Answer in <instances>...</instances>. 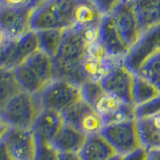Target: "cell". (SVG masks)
<instances>
[{
    "mask_svg": "<svg viewBox=\"0 0 160 160\" xmlns=\"http://www.w3.org/2000/svg\"><path fill=\"white\" fill-rule=\"evenodd\" d=\"M40 50L38 33L30 30L18 39H8L0 47V67L14 70Z\"/></svg>",
    "mask_w": 160,
    "mask_h": 160,
    "instance_id": "cell-5",
    "label": "cell"
},
{
    "mask_svg": "<svg viewBox=\"0 0 160 160\" xmlns=\"http://www.w3.org/2000/svg\"><path fill=\"white\" fill-rule=\"evenodd\" d=\"M37 95L43 109L61 113L82 100L81 86L61 78L53 80Z\"/></svg>",
    "mask_w": 160,
    "mask_h": 160,
    "instance_id": "cell-4",
    "label": "cell"
},
{
    "mask_svg": "<svg viewBox=\"0 0 160 160\" xmlns=\"http://www.w3.org/2000/svg\"><path fill=\"white\" fill-rule=\"evenodd\" d=\"M110 15L127 46H134L143 32L132 0H120Z\"/></svg>",
    "mask_w": 160,
    "mask_h": 160,
    "instance_id": "cell-7",
    "label": "cell"
},
{
    "mask_svg": "<svg viewBox=\"0 0 160 160\" xmlns=\"http://www.w3.org/2000/svg\"><path fill=\"white\" fill-rule=\"evenodd\" d=\"M149 154L151 155L152 157H154L155 159L160 160V149H158V150H154V151L149 152Z\"/></svg>",
    "mask_w": 160,
    "mask_h": 160,
    "instance_id": "cell-38",
    "label": "cell"
},
{
    "mask_svg": "<svg viewBox=\"0 0 160 160\" xmlns=\"http://www.w3.org/2000/svg\"><path fill=\"white\" fill-rule=\"evenodd\" d=\"M33 8H9L0 6V29L8 39H18L30 28Z\"/></svg>",
    "mask_w": 160,
    "mask_h": 160,
    "instance_id": "cell-13",
    "label": "cell"
},
{
    "mask_svg": "<svg viewBox=\"0 0 160 160\" xmlns=\"http://www.w3.org/2000/svg\"><path fill=\"white\" fill-rule=\"evenodd\" d=\"M99 43L110 57L123 60L130 48L124 42L115 26L111 15H104L99 24Z\"/></svg>",
    "mask_w": 160,
    "mask_h": 160,
    "instance_id": "cell-14",
    "label": "cell"
},
{
    "mask_svg": "<svg viewBox=\"0 0 160 160\" xmlns=\"http://www.w3.org/2000/svg\"><path fill=\"white\" fill-rule=\"evenodd\" d=\"M102 117L105 125L137 119L136 106L126 103L105 92L93 106Z\"/></svg>",
    "mask_w": 160,
    "mask_h": 160,
    "instance_id": "cell-12",
    "label": "cell"
},
{
    "mask_svg": "<svg viewBox=\"0 0 160 160\" xmlns=\"http://www.w3.org/2000/svg\"><path fill=\"white\" fill-rule=\"evenodd\" d=\"M13 72L22 91L37 95L47 86L39 78L38 75L31 68H29L25 63L15 68Z\"/></svg>",
    "mask_w": 160,
    "mask_h": 160,
    "instance_id": "cell-21",
    "label": "cell"
},
{
    "mask_svg": "<svg viewBox=\"0 0 160 160\" xmlns=\"http://www.w3.org/2000/svg\"><path fill=\"white\" fill-rule=\"evenodd\" d=\"M0 6H1V4H0Z\"/></svg>",
    "mask_w": 160,
    "mask_h": 160,
    "instance_id": "cell-42",
    "label": "cell"
},
{
    "mask_svg": "<svg viewBox=\"0 0 160 160\" xmlns=\"http://www.w3.org/2000/svg\"><path fill=\"white\" fill-rule=\"evenodd\" d=\"M15 160H34L38 149V139L32 128L11 127L4 139Z\"/></svg>",
    "mask_w": 160,
    "mask_h": 160,
    "instance_id": "cell-11",
    "label": "cell"
},
{
    "mask_svg": "<svg viewBox=\"0 0 160 160\" xmlns=\"http://www.w3.org/2000/svg\"><path fill=\"white\" fill-rule=\"evenodd\" d=\"M150 120L152 121V123L154 124L155 127L160 129V113L155 115V116H153V117H150Z\"/></svg>",
    "mask_w": 160,
    "mask_h": 160,
    "instance_id": "cell-36",
    "label": "cell"
},
{
    "mask_svg": "<svg viewBox=\"0 0 160 160\" xmlns=\"http://www.w3.org/2000/svg\"><path fill=\"white\" fill-rule=\"evenodd\" d=\"M88 136L70 124L60 130L52 144L59 152H80L87 141Z\"/></svg>",
    "mask_w": 160,
    "mask_h": 160,
    "instance_id": "cell-16",
    "label": "cell"
},
{
    "mask_svg": "<svg viewBox=\"0 0 160 160\" xmlns=\"http://www.w3.org/2000/svg\"><path fill=\"white\" fill-rule=\"evenodd\" d=\"M149 152L144 148H139L135 151L124 155L122 160H148Z\"/></svg>",
    "mask_w": 160,
    "mask_h": 160,
    "instance_id": "cell-32",
    "label": "cell"
},
{
    "mask_svg": "<svg viewBox=\"0 0 160 160\" xmlns=\"http://www.w3.org/2000/svg\"><path fill=\"white\" fill-rule=\"evenodd\" d=\"M160 113V97L136 107L137 119L150 118Z\"/></svg>",
    "mask_w": 160,
    "mask_h": 160,
    "instance_id": "cell-29",
    "label": "cell"
},
{
    "mask_svg": "<svg viewBox=\"0 0 160 160\" xmlns=\"http://www.w3.org/2000/svg\"><path fill=\"white\" fill-rule=\"evenodd\" d=\"M24 63L29 68H31L46 85L56 79V67H55L54 58L41 50L31 55Z\"/></svg>",
    "mask_w": 160,
    "mask_h": 160,
    "instance_id": "cell-20",
    "label": "cell"
},
{
    "mask_svg": "<svg viewBox=\"0 0 160 160\" xmlns=\"http://www.w3.org/2000/svg\"><path fill=\"white\" fill-rule=\"evenodd\" d=\"M160 97V89L142 75H135L133 100L135 106H140L153 99Z\"/></svg>",
    "mask_w": 160,
    "mask_h": 160,
    "instance_id": "cell-22",
    "label": "cell"
},
{
    "mask_svg": "<svg viewBox=\"0 0 160 160\" xmlns=\"http://www.w3.org/2000/svg\"><path fill=\"white\" fill-rule=\"evenodd\" d=\"M78 0H43L32 10L30 28L43 30H65L74 27V12Z\"/></svg>",
    "mask_w": 160,
    "mask_h": 160,
    "instance_id": "cell-2",
    "label": "cell"
},
{
    "mask_svg": "<svg viewBox=\"0 0 160 160\" xmlns=\"http://www.w3.org/2000/svg\"><path fill=\"white\" fill-rule=\"evenodd\" d=\"M103 15L91 0H78L74 12V28L80 30L98 27Z\"/></svg>",
    "mask_w": 160,
    "mask_h": 160,
    "instance_id": "cell-19",
    "label": "cell"
},
{
    "mask_svg": "<svg viewBox=\"0 0 160 160\" xmlns=\"http://www.w3.org/2000/svg\"><path fill=\"white\" fill-rule=\"evenodd\" d=\"M148 160H157V159H155L154 157H152V156H151V155H150V154H149V158H148Z\"/></svg>",
    "mask_w": 160,
    "mask_h": 160,
    "instance_id": "cell-40",
    "label": "cell"
},
{
    "mask_svg": "<svg viewBox=\"0 0 160 160\" xmlns=\"http://www.w3.org/2000/svg\"><path fill=\"white\" fill-rule=\"evenodd\" d=\"M22 91L13 70L0 67V110L10 99Z\"/></svg>",
    "mask_w": 160,
    "mask_h": 160,
    "instance_id": "cell-23",
    "label": "cell"
},
{
    "mask_svg": "<svg viewBox=\"0 0 160 160\" xmlns=\"http://www.w3.org/2000/svg\"><path fill=\"white\" fill-rule=\"evenodd\" d=\"M42 110L38 95L20 91L0 110V116L10 127L32 128Z\"/></svg>",
    "mask_w": 160,
    "mask_h": 160,
    "instance_id": "cell-3",
    "label": "cell"
},
{
    "mask_svg": "<svg viewBox=\"0 0 160 160\" xmlns=\"http://www.w3.org/2000/svg\"><path fill=\"white\" fill-rule=\"evenodd\" d=\"M138 127L142 147L148 152L160 149V129L154 126L150 118L138 119Z\"/></svg>",
    "mask_w": 160,
    "mask_h": 160,
    "instance_id": "cell-24",
    "label": "cell"
},
{
    "mask_svg": "<svg viewBox=\"0 0 160 160\" xmlns=\"http://www.w3.org/2000/svg\"><path fill=\"white\" fill-rule=\"evenodd\" d=\"M7 40V37H6V35L4 34V32L2 31L1 29H0V47L2 46V45L5 43V41Z\"/></svg>",
    "mask_w": 160,
    "mask_h": 160,
    "instance_id": "cell-37",
    "label": "cell"
},
{
    "mask_svg": "<svg viewBox=\"0 0 160 160\" xmlns=\"http://www.w3.org/2000/svg\"><path fill=\"white\" fill-rule=\"evenodd\" d=\"M91 1L104 16L113 11V9L116 7L120 0H91Z\"/></svg>",
    "mask_w": 160,
    "mask_h": 160,
    "instance_id": "cell-30",
    "label": "cell"
},
{
    "mask_svg": "<svg viewBox=\"0 0 160 160\" xmlns=\"http://www.w3.org/2000/svg\"><path fill=\"white\" fill-rule=\"evenodd\" d=\"M37 33L39 37L40 50L54 58L58 53L59 47L61 45L64 30H43Z\"/></svg>",
    "mask_w": 160,
    "mask_h": 160,
    "instance_id": "cell-25",
    "label": "cell"
},
{
    "mask_svg": "<svg viewBox=\"0 0 160 160\" xmlns=\"http://www.w3.org/2000/svg\"><path fill=\"white\" fill-rule=\"evenodd\" d=\"M142 32L160 25V0H132Z\"/></svg>",
    "mask_w": 160,
    "mask_h": 160,
    "instance_id": "cell-18",
    "label": "cell"
},
{
    "mask_svg": "<svg viewBox=\"0 0 160 160\" xmlns=\"http://www.w3.org/2000/svg\"><path fill=\"white\" fill-rule=\"evenodd\" d=\"M65 123L66 122L61 112L43 109L32 129L34 130L39 141L52 143Z\"/></svg>",
    "mask_w": 160,
    "mask_h": 160,
    "instance_id": "cell-15",
    "label": "cell"
},
{
    "mask_svg": "<svg viewBox=\"0 0 160 160\" xmlns=\"http://www.w3.org/2000/svg\"><path fill=\"white\" fill-rule=\"evenodd\" d=\"M160 52V25L142 34L138 42L130 48L123 63L135 74L145 62Z\"/></svg>",
    "mask_w": 160,
    "mask_h": 160,
    "instance_id": "cell-9",
    "label": "cell"
},
{
    "mask_svg": "<svg viewBox=\"0 0 160 160\" xmlns=\"http://www.w3.org/2000/svg\"><path fill=\"white\" fill-rule=\"evenodd\" d=\"M59 160H83L80 152H60Z\"/></svg>",
    "mask_w": 160,
    "mask_h": 160,
    "instance_id": "cell-34",
    "label": "cell"
},
{
    "mask_svg": "<svg viewBox=\"0 0 160 160\" xmlns=\"http://www.w3.org/2000/svg\"><path fill=\"white\" fill-rule=\"evenodd\" d=\"M123 159V155H120V154H116L115 156L111 157L109 160H122Z\"/></svg>",
    "mask_w": 160,
    "mask_h": 160,
    "instance_id": "cell-39",
    "label": "cell"
},
{
    "mask_svg": "<svg viewBox=\"0 0 160 160\" xmlns=\"http://www.w3.org/2000/svg\"><path fill=\"white\" fill-rule=\"evenodd\" d=\"M62 114L65 122L77 128L87 136L101 132L105 126L97 110L83 99L65 110Z\"/></svg>",
    "mask_w": 160,
    "mask_h": 160,
    "instance_id": "cell-8",
    "label": "cell"
},
{
    "mask_svg": "<svg viewBox=\"0 0 160 160\" xmlns=\"http://www.w3.org/2000/svg\"><path fill=\"white\" fill-rule=\"evenodd\" d=\"M0 160H15L11 153L9 152L4 140L0 142Z\"/></svg>",
    "mask_w": 160,
    "mask_h": 160,
    "instance_id": "cell-33",
    "label": "cell"
},
{
    "mask_svg": "<svg viewBox=\"0 0 160 160\" xmlns=\"http://www.w3.org/2000/svg\"><path fill=\"white\" fill-rule=\"evenodd\" d=\"M41 1H43V0H36V5H37L39 2H41ZM36 5H35V6H36Z\"/></svg>",
    "mask_w": 160,
    "mask_h": 160,
    "instance_id": "cell-41",
    "label": "cell"
},
{
    "mask_svg": "<svg viewBox=\"0 0 160 160\" xmlns=\"http://www.w3.org/2000/svg\"><path fill=\"white\" fill-rule=\"evenodd\" d=\"M60 152L51 142L38 140V149L34 160H59Z\"/></svg>",
    "mask_w": 160,
    "mask_h": 160,
    "instance_id": "cell-28",
    "label": "cell"
},
{
    "mask_svg": "<svg viewBox=\"0 0 160 160\" xmlns=\"http://www.w3.org/2000/svg\"><path fill=\"white\" fill-rule=\"evenodd\" d=\"M135 75L136 74L131 71L123 61H120L100 82L109 94L126 103L134 104L133 88Z\"/></svg>",
    "mask_w": 160,
    "mask_h": 160,
    "instance_id": "cell-10",
    "label": "cell"
},
{
    "mask_svg": "<svg viewBox=\"0 0 160 160\" xmlns=\"http://www.w3.org/2000/svg\"><path fill=\"white\" fill-rule=\"evenodd\" d=\"M136 74L142 75L160 89V52L145 62Z\"/></svg>",
    "mask_w": 160,
    "mask_h": 160,
    "instance_id": "cell-26",
    "label": "cell"
},
{
    "mask_svg": "<svg viewBox=\"0 0 160 160\" xmlns=\"http://www.w3.org/2000/svg\"><path fill=\"white\" fill-rule=\"evenodd\" d=\"M87 47L81 30L74 27L65 29L58 53L54 57L56 78L66 79L79 86L87 82L82 70Z\"/></svg>",
    "mask_w": 160,
    "mask_h": 160,
    "instance_id": "cell-1",
    "label": "cell"
},
{
    "mask_svg": "<svg viewBox=\"0 0 160 160\" xmlns=\"http://www.w3.org/2000/svg\"><path fill=\"white\" fill-rule=\"evenodd\" d=\"M101 133L118 154L127 155L143 148L139 135L138 119L105 125Z\"/></svg>",
    "mask_w": 160,
    "mask_h": 160,
    "instance_id": "cell-6",
    "label": "cell"
},
{
    "mask_svg": "<svg viewBox=\"0 0 160 160\" xmlns=\"http://www.w3.org/2000/svg\"><path fill=\"white\" fill-rule=\"evenodd\" d=\"M10 125L0 116V142L3 141L10 130Z\"/></svg>",
    "mask_w": 160,
    "mask_h": 160,
    "instance_id": "cell-35",
    "label": "cell"
},
{
    "mask_svg": "<svg viewBox=\"0 0 160 160\" xmlns=\"http://www.w3.org/2000/svg\"><path fill=\"white\" fill-rule=\"evenodd\" d=\"M106 92L100 81H87L81 85L82 99L94 106L99 98Z\"/></svg>",
    "mask_w": 160,
    "mask_h": 160,
    "instance_id": "cell-27",
    "label": "cell"
},
{
    "mask_svg": "<svg viewBox=\"0 0 160 160\" xmlns=\"http://www.w3.org/2000/svg\"><path fill=\"white\" fill-rule=\"evenodd\" d=\"M0 4L9 8H34L36 0H0Z\"/></svg>",
    "mask_w": 160,
    "mask_h": 160,
    "instance_id": "cell-31",
    "label": "cell"
},
{
    "mask_svg": "<svg viewBox=\"0 0 160 160\" xmlns=\"http://www.w3.org/2000/svg\"><path fill=\"white\" fill-rule=\"evenodd\" d=\"M80 154L83 160H109L118 153L104 135L99 132L88 136Z\"/></svg>",
    "mask_w": 160,
    "mask_h": 160,
    "instance_id": "cell-17",
    "label": "cell"
}]
</instances>
